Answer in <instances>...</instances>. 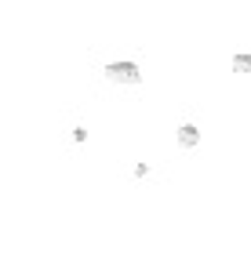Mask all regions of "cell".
I'll use <instances>...</instances> for the list:
<instances>
[{
	"instance_id": "cell-4",
	"label": "cell",
	"mask_w": 251,
	"mask_h": 254,
	"mask_svg": "<svg viewBox=\"0 0 251 254\" xmlns=\"http://www.w3.org/2000/svg\"><path fill=\"white\" fill-rule=\"evenodd\" d=\"M131 175H135V178H146V175H150V164H135Z\"/></svg>"
},
{
	"instance_id": "cell-5",
	"label": "cell",
	"mask_w": 251,
	"mask_h": 254,
	"mask_svg": "<svg viewBox=\"0 0 251 254\" xmlns=\"http://www.w3.org/2000/svg\"><path fill=\"white\" fill-rule=\"evenodd\" d=\"M73 142H87V131H84V127H73Z\"/></svg>"
},
{
	"instance_id": "cell-1",
	"label": "cell",
	"mask_w": 251,
	"mask_h": 254,
	"mask_svg": "<svg viewBox=\"0 0 251 254\" xmlns=\"http://www.w3.org/2000/svg\"><path fill=\"white\" fill-rule=\"evenodd\" d=\"M106 80L113 87H135L142 80V69H139V62H131V59H117V62H109L106 69Z\"/></svg>"
},
{
	"instance_id": "cell-2",
	"label": "cell",
	"mask_w": 251,
	"mask_h": 254,
	"mask_svg": "<svg viewBox=\"0 0 251 254\" xmlns=\"http://www.w3.org/2000/svg\"><path fill=\"white\" fill-rule=\"evenodd\" d=\"M175 138H178L182 149H197V145H200V127H197V124H182L178 131H175Z\"/></svg>"
},
{
	"instance_id": "cell-3",
	"label": "cell",
	"mask_w": 251,
	"mask_h": 254,
	"mask_svg": "<svg viewBox=\"0 0 251 254\" xmlns=\"http://www.w3.org/2000/svg\"><path fill=\"white\" fill-rule=\"evenodd\" d=\"M230 69H233L237 76H251V55H248V51L233 55V59H230Z\"/></svg>"
}]
</instances>
